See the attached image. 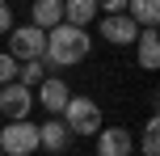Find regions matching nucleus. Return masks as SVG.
I'll list each match as a JSON object with an SVG mask.
<instances>
[{
    "label": "nucleus",
    "mask_w": 160,
    "mask_h": 156,
    "mask_svg": "<svg viewBox=\"0 0 160 156\" xmlns=\"http://www.w3.org/2000/svg\"><path fill=\"white\" fill-rule=\"evenodd\" d=\"M13 30V8H8V0H0V34Z\"/></svg>",
    "instance_id": "nucleus-18"
},
{
    "label": "nucleus",
    "mask_w": 160,
    "mask_h": 156,
    "mask_svg": "<svg viewBox=\"0 0 160 156\" xmlns=\"http://www.w3.org/2000/svg\"><path fill=\"white\" fill-rule=\"evenodd\" d=\"M42 51H47V34L42 30H34V25H13V30H8V55H13L17 63L42 59Z\"/></svg>",
    "instance_id": "nucleus-4"
},
{
    "label": "nucleus",
    "mask_w": 160,
    "mask_h": 156,
    "mask_svg": "<svg viewBox=\"0 0 160 156\" xmlns=\"http://www.w3.org/2000/svg\"><path fill=\"white\" fill-rule=\"evenodd\" d=\"M17 68H21V63H17V59L8 55V51H0V89L17 80Z\"/></svg>",
    "instance_id": "nucleus-16"
},
{
    "label": "nucleus",
    "mask_w": 160,
    "mask_h": 156,
    "mask_svg": "<svg viewBox=\"0 0 160 156\" xmlns=\"http://www.w3.org/2000/svg\"><path fill=\"white\" fill-rule=\"evenodd\" d=\"M59 123L68 127L72 135H97L101 131V106H97L93 97H68V106H63V114H59Z\"/></svg>",
    "instance_id": "nucleus-2"
},
{
    "label": "nucleus",
    "mask_w": 160,
    "mask_h": 156,
    "mask_svg": "<svg viewBox=\"0 0 160 156\" xmlns=\"http://www.w3.org/2000/svg\"><path fill=\"white\" fill-rule=\"evenodd\" d=\"M0 114L8 118V123H25V114H34V89H25V84H4L0 89Z\"/></svg>",
    "instance_id": "nucleus-5"
},
{
    "label": "nucleus",
    "mask_w": 160,
    "mask_h": 156,
    "mask_svg": "<svg viewBox=\"0 0 160 156\" xmlns=\"http://www.w3.org/2000/svg\"><path fill=\"white\" fill-rule=\"evenodd\" d=\"M68 143H72V131H68L59 118H47V123L38 127V148H42V152L59 156V152H68Z\"/></svg>",
    "instance_id": "nucleus-9"
},
{
    "label": "nucleus",
    "mask_w": 160,
    "mask_h": 156,
    "mask_svg": "<svg viewBox=\"0 0 160 156\" xmlns=\"http://www.w3.org/2000/svg\"><path fill=\"white\" fill-rule=\"evenodd\" d=\"M127 17L139 30H156L160 21V0H127Z\"/></svg>",
    "instance_id": "nucleus-13"
},
{
    "label": "nucleus",
    "mask_w": 160,
    "mask_h": 156,
    "mask_svg": "<svg viewBox=\"0 0 160 156\" xmlns=\"http://www.w3.org/2000/svg\"><path fill=\"white\" fill-rule=\"evenodd\" d=\"M97 13H127V0H97Z\"/></svg>",
    "instance_id": "nucleus-17"
},
{
    "label": "nucleus",
    "mask_w": 160,
    "mask_h": 156,
    "mask_svg": "<svg viewBox=\"0 0 160 156\" xmlns=\"http://www.w3.org/2000/svg\"><path fill=\"white\" fill-rule=\"evenodd\" d=\"M88 51H93L88 30H76V25H55V30H47L42 63H51V68H76V63H84V59H88Z\"/></svg>",
    "instance_id": "nucleus-1"
},
{
    "label": "nucleus",
    "mask_w": 160,
    "mask_h": 156,
    "mask_svg": "<svg viewBox=\"0 0 160 156\" xmlns=\"http://www.w3.org/2000/svg\"><path fill=\"white\" fill-rule=\"evenodd\" d=\"M97 156H135V135L127 127H101L97 131Z\"/></svg>",
    "instance_id": "nucleus-7"
},
{
    "label": "nucleus",
    "mask_w": 160,
    "mask_h": 156,
    "mask_svg": "<svg viewBox=\"0 0 160 156\" xmlns=\"http://www.w3.org/2000/svg\"><path fill=\"white\" fill-rule=\"evenodd\" d=\"M139 152H143V156H160V123H156V118H148L143 139H139Z\"/></svg>",
    "instance_id": "nucleus-15"
},
{
    "label": "nucleus",
    "mask_w": 160,
    "mask_h": 156,
    "mask_svg": "<svg viewBox=\"0 0 160 156\" xmlns=\"http://www.w3.org/2000/svg\"><path fill=\"white\" fill-rule=\"evenodd\" d=\"M0 156H4V152H0Z\"/></svg>",
    "instance_id": "nucleus-19"
},
{
    "label": "nucleus",
    "mask_w": 160,
    "mask_h": 156,
    "mask_svg": "<svg viewBox=\"0 0 160 156\" xmlns=\"http://www.w3.org/2000/svg\"><path fill=\"white\" fill-rule=\"evenodd\" d=\"M97 0H63V25H76V30H88V21H97Z\"/></svg>",
    "instance_id": "nucleus-12"
},
{
    "label": "nucleus",
    "mask_w": 160,
    "mask_h": 156,
    "mask_svg": "<svg viewBox=\"0 0 160 156\" xmlns=\"http://www.w3.org/2000/svg\"><path fill=\"white\" fill-rule=\"evenodd\" d=\"M135 59H139L143 72H156V68H160V34H156V30H139V38H135Z\"/></svg>",
    "instance_id": "nucleus-11"
},
{
    "label": "nucleus",
    "mask_w": 160,
    "mask_h": 156,
    "mask_svg": "<svg viewBox=\"0 0 160 156\" xmlns=\"http://www.w3.org/2000/svg\"><path fill=\"white\" fill-rule=\"evenodd\" d=\"M30 25L34 30H55V25H63V0H34L30 8Z\"/></svg>",
    "instance_id": "nucleus-10"
},
{
    "label": "nucleus",
    "mask_w": 160,
    "mask_h": 156,
    "mask_svg": "<svg viewBox=\"0 0 160 156\" xmlns=\"http://www.w3.org/2000/svg\"><path fill=\"white\" fill-rule=\"evenodd\" d=\"M68 97H72V93H68V80H59V76H47V80L38 84V106L47 110L51 118H59V114H63Z\"/></svg>",
    "instance_id": "nucleus-8"
},
{
    "label": "nucleus",
    "mask_w": 160,
    "mask_h": 156,
    "mask_svg": "<svg viewBox=\"0 0 160 156\" xmlns=\"http://www.w3.org/2000/svg\"><path fill=\"white\" fill-rule=\"evenodd\" d=\"M42 80H47V63H42V59H30V63L17 68V84H25V89H34V84H42Z\"/></svg>",
    "instance_id": "nucleus-14"
},
{
    "label": "nucleus",
    "mask_w": 160,
    "mask_h": 156,
    "mask_svg": "<svg viewBox=\"0 0 160 156\" xmlns=\"http://www.w3.org/2000/svg\"><path fill=\"white\" fill-rule=\"evenodd\" d=\"M101 38L110 42V47H135L139 25L131 21L127 13H110V17H101Z\"/></svg>",
    "instance_id": "nucleus-6"
},
{
    "label": "nucleus",
    "mask_w": 160,
    "mask_h": 156,
    "mask_svg": "<svg viewBox=\"0 0 160 156\" xmlns=\"http://www.w3.org/2000/svg\"><path fill=\"white\" fill-rule=\"evenodd\" d=\"M0 152L4 156H34L38 152V127L25 123H4L0 127Z\"/></svg>",
    "instance_id": "nucleus-3"
}]
</instances>
